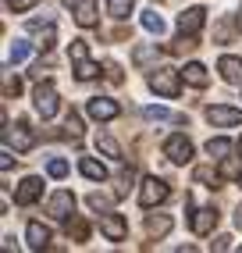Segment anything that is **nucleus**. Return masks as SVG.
Here are the masks:
<instances>
[{
	"mask_svg": "<svg viewBox=\"0 0 242 253\" xmlns=\"http://www.w3.org/2000/svg\"><path fill=\"white\" fill-rule=\"evenodd\" d=\"M85 111H89V118H96V122H111V118L121 114V107L114 100H107V96H93L89 104H85Z\"/></svg>",
	"mask_w": 242,
	"mask_h": 253,
	"instance_id": "423d86ee",
	"label": "nucleus"
},
{
	"mask_svg": "<svg viewBox=\"0 0 242 253\" xmlns=\"http://www.w3.org/2000/svg\"><path fill=\"white\" fill-rule=\"evenodd\" d=\"M40 196H43V182H40L36 175H29V178H22V185H18V193H14V200H18L22 207H29V204H36Z\"/></svg>",
	"mask_w": 242,
	"mask_h": 253,
	"instance_id": "9b49d317",
	"label": "nucleus"
},
{
	"mask_svg": "<svg viewBox=\"0 0 242 253\" xmlns=\"http://www.w3.org/2000/svg\"><path fill=\"white\" fill-rule=\"evenodd\" d=\"M206 154H210L214 161H224V157H228V154H232V139H224V136H217V139H210V143H206Z\"/></svg>",
	"mask_w": 242,
	"mask_h": 253,
	"instance_id": "6ab92c4d",
	"label": "nucleus"
},
{
	"mask_svg": "<svg viewBox=\"0 0 242 253\" xmlns=\"http://www.w3.org/2000/svg\"><path fill=\"white\" fill-rule=\"evenodd\" d=\"M18 89H22V82L14 79V75H7L4 79V96H18Z\"/></svg>",
	"mask_w": 242,
	"mask_h": 253,
	"instance_id": "473e14b6",
	"label": "nucleus"
},
{
	"mask_svg": "<svg viewBox=\"0 0 242 253\" xmlns=\"http://www.w3.org/2000/svg\"><path fill=\"white\" fill-rule=\"evenodd\" d=\"M146 232L153 235V239H164V235L171 232V217H167V214H157V217H150V221H146Z\"/></svg>",
	"mask_w": 242,
	"mask_h": 253,
	"instance_id": "a211bd4d",
	"label": "nucleus"
},
{
	"mask_svg": "<svg viewBox=\"0 0 242 253\" xmlns=\"http://www.w3.org/2000/svg\"><path fill=\"white\" fill-rule=\"evenodd\" d=\"M11 164H14V157H11V150H4V157H0V168H4V171H11Z\"/></svg>",
	"mask_w": 242,
	"mask_h": 253,
	"instance_id": "58836bf2",
	"label": "nucleus"
},
{
	"mask_svg": "<svg viewBox=\"0 0 242 253\" xmlns=\"http://www.w3.org/2000/svg\"><path fill=\"white\" fill-rule=\"evenodd\" d=\"M228 246H232L228 235H217V239H214V250H228Z\"/></svg>",
	"mask_w": 242,
	"mask_h": 253,
	"instance_id": "4c0bfd02",
	"label": "nucleus"
},
{
	"mask_svg": "<svg viewBox=\"0 0 242 253\" xmlns=\"http://www.w3.org/2000/svg\"><path fill=\"white\" fill-rule=\"evenodd\" d=\"M132 178H135V171H132V168H128V171H121V193H128Z\"/></svg>",
	"mask_w": 242,
	"mask_h": 253,
	"instance_id": "e433bc0d",
	"label": "nucleus"
},
{
	"mask_svg": "<svg viewBox=\"0 0 242 253\" xmlns=\"http://www.w3.org/2000/svg\"><path fill=\"white\" fill-rule=\"evenodd\" d=\"M79 171H82L85 178H93V182H103V178H107V168H103L100 161H93V157H82V161H79Z\"/></svg>",
	"mask_w": 242,
	"mask_h": 253,
	"instance_id": "f3484780",
	"label": "nucleus"
},
{
	"mask_svg": "<svg viewBox=\"0 0 242 253\" xmlns=\"http://www.w3.org/2000/svg\"><path fill=\"white\" fill-rule=\"evenodd\" d=\"M46 171H50V178H64L68 175V161H61V157H54L46 164Z\"/></svg>",
	"mask_w": 242,
	"mask_h": 253,
	"instance_id": "cd10ccee",
	"label": "nucleus"
},
{
	"mask_svg": "<svg viewBox=\"0 0 242 253\" xmlns=\"http://www.w3.org/2000/svg\"><path fill=\"white\" fill-rule=\"evenodd\" d=\"M164 157L171 164H189V161H193V143H189L185 136H171L164 143Z\"/></svg>",
	"mask_w": 242,
	"mask_h": 253,
	"instance_id": "39448f33",
	"label": "nucleus"
},
{
	"mask_svg": "<svg viewBox=\"0 0 242 253\" xmlns=\"http://www.w3.org/2000/svg\"><path fill=\"white\" fill-rule=\"evenodd\" d=\"M96 150H103L107 157H121V146H118L111 136H96Z\"/></svg>",
	"mask_w": 242,
	"mask_h": 253,
	"instance_id": "a878e982",
	"label": "nucleus"
},
{
	"mask_svg": "<svg viewBox=\"0 0 242 253\" xmlns=\"http://www.w3.org/2000/svg\"><path fill=\"white\" fill-rule=\"evenodd\" d=\"M217 40H221V43H232V40H235V22H232V18H224V22L217 25Z\"/></svg>",
	"mask_w": 242,
	"mask_h": 253,
	"instance_id": "bb28decb",
	"label": "nucleus"
},
{
	"mask_svg": "<svg viewBox=\"0 0 242 253\" xmlns=\"http://www.w3.org/2000/svg\"><path fill=\"white\" fill-rule=\"evenodd\" d=\"M68 235H75V243H82L89 235V228H85V221H75V225H68Z\"/></svg>",
	"mask_w": 242,
	"mask_h": 253,
	"instance_id": "7c9ffc66",
	"label": "nucleus"
},
{
	"mask_svg": "<svg viewBox=\"0 0 242 253\" xmlns=\"http://www.w3.org/2000/svg\"><path fill=\"white\" fill-rule=\"evenodd\" d=\"M68 136H72V139L82 136V122H79V114H68Z\"/></svg>",
	"mask_w": 242,
	"mask_h": 253,
	"instance_id": "2f4dec72",
	"label": "nucleus"
},
{
	"mask_svg": "<svg viewBox=\"0 0 242 253\" xmlns=\"http://www.w3.org/2000/svg\"><path fill=\"white\" fill-rule=\"evenodd\" d=\"M25 239H29V246H32V250H43V246L50 243V228H46V225H40V221H29Z\"/></svg>",
	"mask_w": 242,
	"mask_h": 253,
	"instance_id": "2eb2a0df",
	"label": "nucleus"
},
{
	"mask_svg": "<svg viewBox=\"0 0 242 253\" xmlns=\"http://www.w3.org/2000/svg\"><path fill=\"white\" fill-rule=\"evenodd\" d=\"M89 207H93V211H107V207H111V196H103V193H89Z\"/></svg>",
	"mask_w": 242,
	"mask_h": 253,
	"instance_id": "c756f323",
	"label": "nucleus"
},
{
	"mask_svg": "<svg viewBox=\"0 0 242 253\" xmlns=\"http://www.w3.org/2000/svg\"><path fill=\"white\" fill-rule=\"evenodd\" d=\"M100 232L107 235L111 243H121L128 235V225H125V217H121V214H103L100 217Z\"/></svg>",
	"mask_w": 242,
	"mask_h": 253,
	"instance_id": "6e6552de",
	"label": "nucleus"
},
{
	"mask_svg": "<svg viewBox=\"0 0 242 253\" xmlns=\"http://www.w3.org/2000/svg\"><path fill=\"white\" fill-rule=\"evenodd\" d=\"M40 0H7V7L11 11H29V7H36Z\"/></svg>",
	"mask_w": 242,
	"mask_h": 253,
	"instance_id": "f704fd0d",
	"label": "nucleus"
},
{
	"mask_svg": "<svg viewBox=\"0 0 242 253\" xmlns=\"http://www.w3.org/2000/svg\"><path fill=\"white\" fill-rule=\"evenodd\" d=\"M143 118H146V122H182V118L171 114L167 107H143Z\"/></svg>",
	"mask_w": 242,
	"mask_h": 253,
	"instance_id": "4be33fe9",
	"label": "nucleus"
},
{
	"mask_svg": "<svg viewBox=\"0 0 242 253\" xmlns=\"http://www.w3.org/2000/svg\"><path fill=\"white\" fill-rule=\"evenodd\" d=\"M239 154H242V139H239Z\"/></svg>",
	"mask_w": 242,
	"mask_h": 253,
	"instance_id": "a19ab883",
	"label": "nucleus"
},
{
	"mask_svg": "<svg viewBox=\"0 0 242 253\" xmlns=\"http://www.w3.org/2000/svg\"><path fill=\"white\" fill-rule=\"evenodd\" d=\"M107 79H111V82H121V68H118L114 61H107Z\"/></svg>",
	"mask_w": 242,
	"mask_h": 253,
	"instance_id": "c9c22d12",
	"label": "nucleus"
},
{
	"mask_svg": "<svg viewBox=\"0 0 242 253\" xmlns=\"http://www.w3.org/2000/svg\"><path fill=\"white\" fill-rule=\"evenodd\" d=\"M221 171H210V168H196V182H217Z\"/></svg>",
	"mask_w": 242,
	"mask_h": 253,
	"instance_id": "72a5a7b5",
	"label": "nucleus"
},
{
	"mask_svg": "<svg viewBox=\"0 0 242 253\" xmlns=\"http://www.w3.org/2000/svg\"><path fill=\"white\" fill-rule=\"evenodd\" d=\"M75 64H79V72H75V75H79L82 82H89V79H96V72H100V68H96V64H93L89 57H82V61H75Z\"/></svg>",
	"mask_w": 242,
	"mask_h": 253,
	"instance_id": "393cba45",
	"label": "nucleus"
},
{
	"mask_svg": "<svg viewBox=\"0 0 242 253\" xmlns=\"http://www.w3.org/2000/svg\"><path fill=\"white\" fill-rule=\"evenodd\" d=\"M29 57V43L25 40H14L11 46H7V64H18V61H25Z\"/></svg>",
	"mask_w": 242,
	"mask_h": 253,
	"instance_id": "5701e85b",
	"label": "nucleus"
},
{
	"mask_svg": "<svg viewBox=\"0 0 242 253\" xmlns=\"http://www.w3.org/2000/svg\"><path fill=\"white\" fill-rule=\"evenodd\" d=\"M64 4L68 7H72L75 4V22L82 25V29H89V25H96V18H100V14H96V0H64Z\"/></svg>",
	"mask_w": 242,
	"mask_h": 253,
	"instance_id": "9d476101",
	"label": "nucleus"
},
{
	"mask_svg": "<svg viewBox=\"0 0 242 253\" xmlns=\"http://www.w3.org/2000/svg\"><path fill=\"white\" fill-rule=\"evenodd\" d=\"M217 72H221L224 82L242 86V61H239V57H221V61H217Z\"/></svg>",
	"mask_w": 242,
	"mask_h": 253,
	"instance_id": "ddd939ff",
	"label": "nucleus"
},
{
	"mask_svg": "<svg viewBox=\"0 0 242 253\" xmlns=\"http://www.w3.org/2000/svg\"><path fill=\"white\" fill-rule=\"evenodd\" d=\"M32 100H36V111L43 114V118H54L57 114V89L54 86H50V82H40V86H36V93H32Z\"/></svg>",
	"mask_w": 242,
	"mask_h": 253,
	"instance_id": "20e7f679",
	"label": "nucleus"
},
{
	"mask_svg": "<svg viewBox=\"0 0 242 253\" xmlns=\"http://www.w3.org/2000/svg\"><path fill=\"white\" fill-rule=\"evenodd\" d=\"M206 122H210V125H239L242 111L228 107V104H214V107H206Z\"/></svg>",
	"mask_w": 242,
	"mask_h": 253,
	"instance_id": "0eeeda50",
	"label": "nucleus"
},
{
	"mask_svg": "<svg viewBox=\"0 0 242 253\" xmlns=\"http://www.w3.org/2000/svg\"><path fill=\"white\" fill-rule=\"evenodd\" d=\"M235 228L242 232V204H239V211H235Z\"/></svg>",
	"mask_w": 242,
	"mask_h": 253,
	"instance_id": "ea45409f",
	"label": "nucleus"
},
{
	"mask_svg": "<svg viewBox=\"0 0 242 253\" xmlns=\"http://www.w3.org/2000/svg\"><path fill=\"white\" fill-rule=\"evenodd\" d=\"M164 200H167V182L157 178V175L143 178V185H139V204L143 207H157V204H164Z\"/></svg>",
	"mask_w": 242,
	"mask_h": 253,
	"instance_id": "f03ea898",
	"label": "nucleus"
},
{
	"mask_svg": "<svg viewBox=\"0 0 242 253\" xmlns=\"http://www.w3.org/2000/svg\"><path fill=\"white\" fill-rule=\"evenodd\" d=\"M153 57H157V46H135V64H139V68H143V64H150Z\"/></svg>",
	"mask_w": 242,
	"mask_h": 253,
	"instance_id": "c85d7f7f",
	"label": "nucleus"
},
{
	"mask_svg": "<svg viewBox=\"0 0 242 253\" xmlns=\"http://www.w3.org/2000/svg\"><path fill=\"white\" fill-rule=\"evenodd\" d=\"M185 82H189V86H196V89H203L206 86V82H210V75H206V68H203V64L200 61H193V64H185Z\"/></svg>",
	"mask_w": 242,
	"mask_h": 253,
	"instance_id": "dca6fc26",
	"label": "nucleus"
},
{
	"mask_svg": "<svg viewBox=\"0 0 242 253\" xmlns=\"http://www.w3.org/2000/svg\"><path fill=\"white\" fill-rule=\"evenodd\" d=\"M203 22H206V11L203 7H189V11L178 14V29L189 32V36H196V32L203 29Z\"/></svg>",
	"mask_w": 242,
	"mask_h": 253,
	"instance_id": "f8f14e48",
	"label": "nucleus"
},
{
	"mask_svg": "<svg viewBox=\"0 0 242 253\" xmlns=\"http://www.w3.org/2000/svg\"><path fill=\"white\" fill-rule=\"evenodd\" d=\"M217 171H221V178H242V157H224Z\"/></svg>",
	"mask_w": 242,
	"mask_h": 253,
	"instance_id": "aec40b11",
	"label": "nucleus"
},
{
	"mask_svg": "<svg viewBox=\"0 0 242 253\" xmlns=\"http://www.w3.org/2000/svg\"><path fill=\"white\" fill-rule=\"evenodd\" d=\"M143 29H146V32H157V36H161V32H164V18H161L157 11H143Z\"/></svg>",
	"mask_w": 242,
	"mask_h": 253,
	"instance_id": "b1692460",
	"label": "nucleus"
},
{
	"mask_svg": "<svg viewBox=\"0 0 242 253\" xmlns=\"http://www.w3.org/2000/svg\"><path fill=\"white\" fill-rule=\"evenodd\" d=\"M135 7V0H107V14L111 18H128Z\"/></svg>",
	"mask_w": 242,
	"mask_h": 253,
	"instance_id": "412c9836",
	"label": "nucleus"
},
{
	"mask_svg": "<svg viewBox=\"0 0 242 253\" xmlns=\"http://www.w3.org/2000/svg\"><path fill=\"white\" fill-rule=\"evenodd\" d=\"M46 214H50V217H57V221H68V217L75 214V196L68 193V189H57L54 196L46 200Z\"/></svg>",
	"mask_w": 242,
	"mask_h": 253,
	"instance_id": "7ed1b4c3",
	"label": "nucleus"
},
{
	"mask_svg": "<svg viewBox=\"0 0 242 253\" xmlns=\"http://www.w3.org/2000/svg\"><path fill=\"white\" fill-rule=\"evenodd\" d=\"M214 225H217V211H214V207H200V211L193 214V232H196V235L214 232Z\"/></svg>",
	"mask_w": 242,
	"mask_h": 253,
	"instance_id": "4468645a",
	"label": "nucleus"
},
{
	"mask_svg": "<svg viewBox=\"0 0 242 253\" xmlns=\"http://www.w3.org/2000/svg\"><path fill=\"white\" fill-rule=\"evenodd\" d=\"M150 89L157 93V96L175 100L182 93V72H175V68H153L150 72Z\"/></svg>",
	"mask_w": 242,
	"mask_h": 253,
	"instance_id": "f257e3e1",
	"label": "nucleus"
},
{
	"mask_svg": "<svg viewBox=\"0 0 242 253\" xmlns=\"http://www.w3.org/2000/svg\"><path fill=\"white\" fill-rule=\"evenodd\" d=\"M4 139H7V146H14V150H22V154H25V150H32V143H36V139H32V132H29V125H7L4 128Z\"/></svg>",
	"mask_w": 242,
	"mask_h": 253,
	"instance_id": "1a4fd4ad",
	"label": "nucleus"
}]
</instances>
